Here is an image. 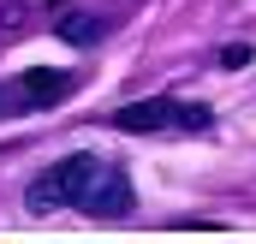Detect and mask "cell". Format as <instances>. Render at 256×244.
<instances>
[{
  "label": "cell",
  "instance_id": "6da1fadb",
  "mask_svg": "<svg viewBox=\"0 0 256 244\" xmlns=\"http://www.w3.org/2000/svg\"><path fill=\"white\" fill-rule=\"evenodd\" d=\"M54 179H60L66 202H78L90 220H120V214H131V179L120 173V167H108L102 155H66L60 167H54Z\"/></svg>",
  "mask_w": 256,
  "mask_h": 244
},
{
  "label": "cell",
  "instance_id": "7a4b0ae2",
  "mask_svg": "<svg viewBox=\"0 0 256 244\" xmlns=\"http://www.w3.org/2000/svg\"><path fill=\"white\" fill-rule=\"evenodd\" d=\"M114 125L120 131H208L214 114L202 102H179V96H143V102L120 108Z\"/></svg>",
  "mask_w": 256,
  "mask_h": 244
},
{
  "label": "cell",
  "instance_id": "3957f363",
  "mask_svg": "<svg viewBox=\"0 0 256 244\" xmlns=\"http://www.w3.org/2000/svg\"><path fill=\"white\" fill-rule=\"evenodd\" d=\"M18 90H24L30 114H36V108H54L60 96H72V72H54V66H30V72L18 78Z\"/></svg>",
  "mask_w": 256,
  "mask_h": 244
},
{
  "label": "cell",
  "instance_id": "277c9868",
  "mask_svg": "<svg viewBox=\"0 0 256 244\" xmlns=\"http://www.w3.org/2000/svg\"><path fill=\"white\" fill-rule=\"evenodd\" d=\"M108 30H114V12H66L60 24H54V36H60L66 48H96Z\"/></svg>",
  "mask_w": 256,
  "mask_h": 244
},
{
  "label": "cell",
  "instance_id": "5b68a950",
  "mask_svg": "<svg viewBox=\"0 0 256 244\" xmlns=\"http://www.w3.org/2000/svg\"><path fill=\"white\" fill-rule=\"evenodd\" d=\"M60 202H66V190H60V179H54V167H48L42 179L30 184V214H54Z\"/></svg>",
  "mask_w": 256,
  "mask_h": 244
},
{
  "label": "cell",
  "instance_id": "8992f818",
  "mask_svg": "<svg viewBox=\"0 0 256 244\" xmlns=\"http://www.w3.org/2000/svg\"><path fill=\"white\" fill-rule=\"evenodd\" d=\"M0 114H30V102H24V90H18V84H6V90H0Z\"/></svg>",
  "mask_w": 256,
  "mask_h": 244
},
{
  "label": "cell",
  "instance_id": "52a82bcc",
  "mask_svg": "<svg viewBox=\"0 0 256 244\" xmlns=\"http://www.w3.org/2000/svg\"><path fill=\"white\" fill-rule=\"evenodd\" d=\"M220 66H226V72H238V66H250V48H244V42H232V48H220Z\"/></svg>",
  "mask_w": 256,
  "mask_h": 244
},
{
  "label": "cell",
  "instance_id": "ba28073f",
  "mask_svg": "<svg viewBox=\"0 0 256 244\" xmlns=\"http://www.w3.org/2000/svg\"><path fill=\"white\" fill-rule=\"evenodd\" d=\"M18 18H24V6H18V0H6V6H0V30H12Z\"/></svg>",
  "mask_w": 256,
  "mask_h": 244
}]
</instances>
